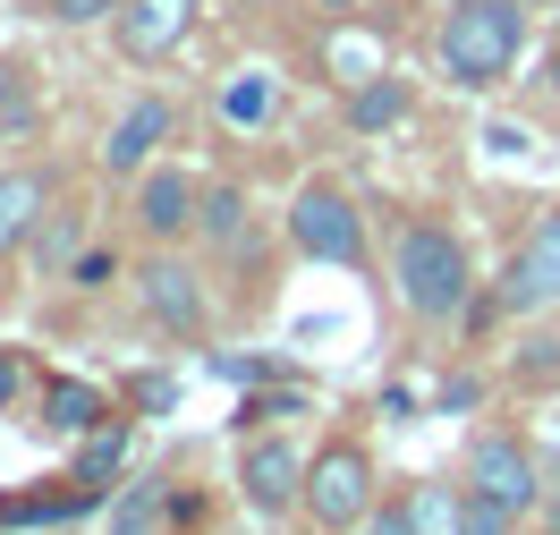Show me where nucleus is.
Segmentation results:
<instances>
[{"mask_svg":"<svg viewBox=\"0 0 560 535\" xmlns=\"http://www.w3.org/2000/svg\"><path fill=\"white\" fill-rule=\"evenodd\" d=\"M187 18H196V0H128L110 26H119V51H128V60H162V51H178Z\"/></svg>","mask_w":560,"mask_h":535,"instance_id":"11","label":"nucleus"},{"mask_svg":"<svg viewBox=\"0 0 560 535\" xmlns=\"http://www.w3.org/2000/svg\"><path fill=\"white\" fill-rule=\"evenodd\" d=\"M357 535H417V510H408V501H374V519Z\"/></svg>","mask_w":560,"mask_h":535,"instance_id":"21","label":"nucleus"},{"mask_svg":"<svg viewBox=\"0 0 560 535\" xmlns=\"http://www.w3.org/2000/svg\"><path fill=\"white\" fill-rule=\"evenodd\" d=\"M77 289H103V281H119V255H77V272H69Z\"/></svg>","mask_w":560,"mask_h":535,"instance_id":"23","label":"nucleus"},{"mask_svg":"<svg viewBox=\"0 0 560 535\" xmlns=\"http://www.w3.org/2000/svg\"><path fill=\"white\" fill-rule=\"evenodd\" d=\"M162 510H171L162 485H128V493L110 501V535H162Z\"/></svg>","mask_w":560,"mask_h":535,"instance_id":"17","label":"nucleus"},{"mask_svg":"<svg viewBox=\"0 0 560 535\" xmlns=\"http://www.w3.org/2000/svg\"><path fill=\"white\" fill-rule=\"evenodd\" d=\"M374 460L357 451V442H331V451H315V467H306V510H315V527H365L374 519Z\"/></svg>","mask_w":560,"mask_h":535,"instance_id":"4","label":"nucleus"},{"mask_svg":"<svg viewBox=\"0 0 560 535\" xmlns=\"http://www.w3.org/2000/svg\"><path fill=\"white\" fill-rule=\"evenodd\" d=\"M137 298H144V315L162 323V332H205V289H196V272L171 264V255L137 272Z\"/></svg>","mask_w":560,"mask_h":535,"instance_id":"10","label":"nucleus"},{"mask_svg":"<svg viewBox=\"0 0 560 535\" xmlns=\"http://www.w3.org/2000/svg\"><path fill=\"white\" fill-rule=\"evenodd\" d=\"M289 247L315 255V264H365V213H357L340 187H298L289 196Z\"/></svg>","mask_w":560,"mask_h":535,"instance_id":"3","label":"nucleus"},{"mask_svg":"<svg viewBox=\"0 0 560 535\" xmlns=\"http://www.w3.org/2000/svg\"><path fill=\"white\" fill-rule=\"evenodd\" d=\"M323 9H340V0H323Z\"/></svg>","mask_w":560,"mask_h":535,"instance_id":"27","label":"nucleus"},{"mask_svg":"<svg viewBox=\"0 0 560 535\" xmlns=\"http://www.w3.org/2000/svg\"><path fill=\"white\" fill-rule=\"evenodd\" d=\"M408 510H417V535H458V527H467V485H458V493H451V485H424Z\"/></svg>","mask_w":560,"mask_h":535,"instance_id":"19","label":"nucleus"},{"mask_svg":"<svg viewBox=\"0 0 560 535\" xmlns=\"http://www.w3.org/2000/svg\"><path fill=\"white\" fill-rule=\"evenodd\" d=\"M162 137H171V103H162V94L128 103V111H119V128H110V144H103V171H110V178H144Z\"/></svg>","mask_w":560,"mask_h":535,"instance_id":"9","label":"nucleus"},{"mask_svg":"<svg viewBox=\"0 0 560 535\" xmlns=\"http://www.w3.org/2000/svg\"><path fill=\"white\" fill-rule=\"evenodd\" d=\"M221 119H230V128H264V119H272V77H230V85H221Z\"/></svg>","mask_w":560,"mask_h":535,"instance_id":"18","label":"nucleus"},{"mask_svg":"<svg viewBox=\"0 0 560 535\" xmlns=\"http://www.w3.org/2000/svg\"><path fill=\"white\" fill-rule=\"evenodd\" d=\"M119 467H128V426H94V433H85V451H77V485L94 493V485L119 476Z\"/></svg>","mask_w":560,"mask_h":535,"instance_id":"16","label":"nucleus"},{"mask_svg":"<svg viewBox=\"0 0 560 535\" xmlns=\"http://www.w3.org/2000/svg\"><path fill=\"white\" fill-rule=\"evenodd\" d=\"M43 417L60 433H94V426H110V399L85 392V383H43Z\"/></svg>","mask_w":560,"mask_h":535,"instance_id":"13","label":"nucleus"},{"mask_svg":"<svg viewBox=\"0 0 560 535\" xmlns=\"http://www.w3.org/2000/svg\"><path fill=\"white\" fill-rule=\"evenodd\" d=\"M518 51H526V9H510V0H458L451 18H442V69L467 94L501 85V77L518 69Z\"/></svg>","mask_w":560,"mask_h":535,"instance_id":"2","label":"nucleus"},{"mask_svg":"<svg viewBox=\"0 0 560 535\" xmlns=\"http://www.w3.org/2000/svg\"><path fill=\"white\" fill-rule=\"evenodd\" d=\"M535 519H544V527H552V535H560V460H552V467H544V501H535Z\"/></svg>","mask_w":560,"mask_h":535,"instance_id":"24","label":"nucleus"},{"mask_svg":"<svg viewBox=\"0 0 560 535\" xmlns=\"http://www.w3.org/2000/svg\"><path fill=\"white\" fill-rule=\"evenodd\" d=\"M18 392H26V365H18V357L0 349V399H18Z\"/></svg>","mask_w":560,"mask_h":535,"instance_id":"25","label":"nucleus"},{"mask_svg":"<svg viewBox=\"0 0 560 535\" xmlns=\"http://www.w3.org/2000/svg\"><path fill=\"white\" fill-rule=\"evenodd\" d=\"M196 230H205V247L238 255V247H246V196H238V187H205V213H196Z\"/></svg>","mask_w":560,"mask_h":535,"instance_id":"15","label":"nucleus"},{"mask_svg":"<svg viewBox=\"0 0 560 535\" xmlns=\"http://www.w3.org/2000/svg\"><path fill=\"white\" fill-rule=\"evenodd\" d=\"M476 501H492V510H510V519H526L535 501H544V460L526 451L518 433H485L476 451H467V476H458Z\"/></svg>","mask_w":560,"mask_h":535,"instance_id":"5","label":"nucleus"},{"mask_svg":"<svg viewBox=\"0 0 560 535\" xmlns=\"http://www.w3.org/2000/svg\"><path fill=\"white\" fill-rule=\"evenodd\" d=\"M399 119H408V85H399V77H365L349 94V128H365V137H374V128H399Z\"/></svg>","mask_w":560,"mask_h":535,"instance_id":"14","label":"nucleus"},{"mask_svg":"<svg viewBox=\"0 0 560 535\" xmlns=\"http://www.w3.org/2000/svg\"><path fill=\"white\" fill-rule=\"evenodd\" d=\"M458 535H518V519H510V510H492V501H476L467 493V527Z\"/></svg>","mask_w":560,"mask_h":535,"instance_id":"22","label":"nucleus"},{"mask_svg":"<svg viewBox=\"0 0 560 535\" xmlns=\"http://www.w3.org/2000/svg\"><path fill=\"white\" fill-rule=\"evenodd\" d=\"M196 213H205V187L178 171V162H153L137 187V230L144 239H178V230H196Z\"/></svg>","mask_w":560,"mask_h":535,"instance_id":"8","label":"nucleus"},{"mask_svg":"<svg viewBox=\"0 0 560 535\" xmlns=\"http://www.w3.org/2000/svg\"><path fill=\"white\" fill-rule=\"evenodd\" d=\"M552 85H560V60H552Z\"/></svg>","mask_w":560,"mask_h":535,"instance_id":"26","label":"nucleus"},{"mask_svg":"<svg viewBox=\"0 0 560 535\" xmlns=\"http://www.w3.org/2000/svg\"><path fill=\"white\" fill-rule=\"evenodd\" d=\"M43 205H51L43 171H0V255H18L43 230Z\"/></svg>","mask_w":560,"mask_h":535,"instance_id":"12","label":"nucleus"},{"mask_svg":"<svg viewBox=\"0 0 560 535\" xmlns=\"http://www.w3.org/2000/svg\"><path fill=\"white\" fill-rule=\"evenodd\" d=\"M552 306H560V213H544L501 272V315H552Z\"/></svg>","mask_w":560,"mask_h":535,"instance_id":"6","label":"nucleus"},{"mask_svg":"<svg viewBox=\"0 0 560 535\" xmlns=\"http://www.w3.org/2000/svg\"><path fill=\"white\" fill-rule=\"evenodd\" d=\"M43 9H51L60 26H94V18H119L128 0H43Z\"/></svg>","mask_w":560,"mask_h":535,"instance_id":"20","label":"nucleus"},{"mask_svg":"<svg viewBox=\"0 0 560 535\" xmlns=\"http://www.w3.org/2000/svg\"><path fill=\"white\" fill-rule=\"evenodd\" d=\"M306 451L298 442H246V460H238V493H246V510H264V519H280V510H298L306 501Z\"/></svg>","mask_w":560,"mask_h":535,"instance_id":"7","label":"nucleus"},{"mask_svg":"<svg viewBox=\"0 0 560 535\" xmlns=\"http://www.w3.org/2000/svg\"><path fill=\"white\" fill-rule=\"evenodd\" d=\"M390 281H399V306L417 323H451V315H467V298H476L467 247H458V230H442V221H408V230H399Z\"/></svg>","mask_w":560,"mask_h":535,"instance_id":"1","label":"nucleus"}]
</instances>
